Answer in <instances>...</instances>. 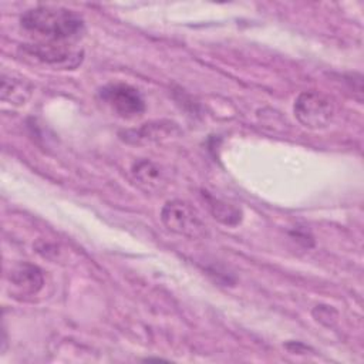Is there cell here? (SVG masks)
<instances>
[{"label":"cell","instance_id":"cell-6","mask_svg":"<svg viewBox=\"0 0 364 364\" xmlns=\"http://www.w3.org/2000/svg\"><path fill=\"white\" fill-rule=\"evenodd\" d=\"M11 284L23 294H36L44 284L41 270L30 263L16 266L10 273Z\"/></svg>","mask_w":364,"mask_h":364},{"label":"cell","instance_id":"cell-5","mask_svg":"<svg viewBox=\"0 0 364 364\" xmlns=\"http://www.w3.org/2000/svg\"><path fill=\"white\" fill-rule=\"evenodd\" d=\"M63 43H37L24 46L23 50L28 55L54 65H68L75 67L81 61V53L70 50Z\"/></svg>","mask_w":364,"mask_h":364},{"label":"cell","instance_id":"cell-8","mask_svg":"<svg viewBox=\"0 0 364 364\" xmlns=\"http://www.w3.org/2000/svg\"><path fill=\"white\" fill-rule=\"evenodd\" d=\"M203 199L206 200L212 216L216 220H219L220 223H223L226 226H236L242 222L243 213L236 206H233L222 199H218L206 192H203Z\"/></svg>","mask_w":364,"mask_h":364},{"label":"cell","instance_id":"cell-2","mask_svg":"<svg viewBox=\"0 0 364 364\" xmlns=\"http://www.w3.org/2000/svg\"><path fill=\"white\" fill-rule=\"evenodd\" d=\"M161 220L171 232L189 239H202L208 235L206 225L198 212L179 199L168 200L162 206Z\"/></svg>","mask_w":364,"mask_h":364},{"label":"cell","instance_id":"cell-3","mask_svg":"<svg viewBox=\"0 0 364 364\" xmlns=\"http://www.w3.org/2000/svg\"><path fill=\"white\" fill-rule=\"evenodd\" d=\"M293 111L301 125L310 129H321L331 122L334 104L323 92L304 91L296 98Z\"/></svg>","mask_w":364,"mask_h":364},{"label":"cell","instance_id":"cell-1","mask_svg":"<svg viewBox=\"0 0 364 364\" xmlns=\"http://www.w3.org/2000/svg\"><path fill=\"white\" fill-rule=\"evenodd\" d=\"M21 27L40 36L48 43L77 40L84 31V20L73 10L51 6H38L27 10L20 17Z\"/></svg>","mask_w":364,"mask_h":364},{"label":"cell","instance_id":"cell-7","mask_svg":"<svg viewBox=\"0 0 364 364\" xmlns=\"http://www.w3.org/2000/svg\"><path fill=\"white\" fill-rule=\"evenodd\" d=\"M131 172L134 179L146 191H156L165 183L161 168L148 159L136 161L132 165Z\"/></svg>","mask_w":364,"mask_h":364},{"label":"cell","instance_id":"cell-9","mask_svg":"<svg viewBox=\"0 0 364 364\" xmlns=\"http://www.w3.org/2000/svg\"><path fill=\"white\" fill-rule=\"evenodd\" d=\"M31 95V87L20 78L3 77L1 81V98L13 104H24Z\"/></svg>","mask_w":364,"mask_h":364},{"label":"cell","instance_id":"cell-4","mask_svg":"<svg viewBox=\"0 0 364 364\" xmlns=\"http://www.w3.org/2000/svg\"><path fill=\"white\" fill-rule=\"evenodd\" d=\"M98 95L122 118H134L145 111V101L141 92L129 84L112 82L104 85L98 91Z\"/></svg>","mask_w":364,"mask_h":364}]
</instances>
